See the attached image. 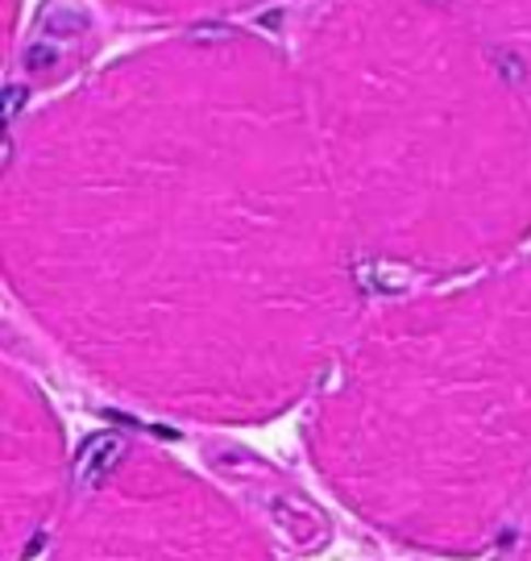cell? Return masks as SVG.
<instances>
[{"mask_svg": "<svg viewBox=\"0 0 531 561\" xmlns=\"http://www.w3.org/2000/svg\"><path fill=\"white\" fill-rule=\"evenodd\" d=\"M503 561H531V500L523 503L519 520L503 541Z\"/></svg>", "mask_w": 531, "mask_h": 561, "instance_id": "8", "label": "cell"}, {"mask_svg": "<svg viewBox=\"0 0 531 561\" xmlns=\"http://www.w3.org/2000/svg\"><path fill=\"white\" fill-rule=\"evenodd\" d=\"M96 4L117 13V18L204 30V25H224L236 13H250L257 4H270V0H96Z\"/></svg>", "mask_w": 531, "mask_h": 561, "instance_id": "7", "label": "cell"}, {"mask_svg": "<svg viewBox=\"0 0 531 561\" xmlns=\"http://www.w3.org/2000/svg\"><path fill=\"white\" fill-rule=\"evenodd\" d=\"M30 561H278L220 486L154 442L104 445Z\"/></svg>", "mask_w": 531, "mask_h": 561, "instance_id": "4", "label": "cell"}, {"mask_svg": "<svg viewBox=\"0 0 531 561\" xmlns=\"http://www.w3.org/2000/svg\"><path fill=\"white\" fill-rule=\"evenodd\" d=\"M0 262L21 317L146 416L266 424L366 317V259L282 42H141L13 125Z\"/></svg>", "mask_w": 531, "mask_h": 561, "instance_id": "1", "label": "cell"}, {"mask_svg": "<svg viewBox=\"0 0 531 561\" xmlns=\"http://www.w3.org/2000/svg\"><path fill=\"white\" fill-rule=\"evenodd\" d=\"M470 21L490 38L515 83L531 104V0H457Z\"/></svg>", "mask_w": 531, "mask_h": 561, "instance_id": "6", "label": "cell"}, {"mask_svg": "<svg viewBox=\"0 0 531 561\" xmlns=\"http://www.w3.org/2000/svg\"><path fill=\"white\" fill-rule=\"evenodd\" d=\"M303 449L345 512L412 553L507 541L531 500V259L366 308Z\"/></svg>", "mask_w": 531, "mask_h": 561, "instance_id": "3", "label": "cell"}, {"mask_svg": "<svg viewBox=\"0 0 531 561\" xmlns=\"http://www.w3.org/2000/svg\"><path fill=\"white\" fill-rule=\"evenodd\" d=\"M67 433L34 375L18 358L0 370V500H4V561H30L71 495Z\"/></svg>", "mask_w": 531, "mask_h": 561, "instance_id": "5", "label": "cell"}, {"mask_svg": "<svg viewBox=\"0 0 531 561\" xmlns=\"http://www.w3.org/2000/svg\"><path fill=\"white\" fill-rule=\"evenodd\" d=\"M287 55L366 266L453 283L531 238V104L457 0H299Z\"/></svg>", "mask_w": 531, "mask_h": 561, "instance_id": "2", "label": "cell"}]
</instances>
